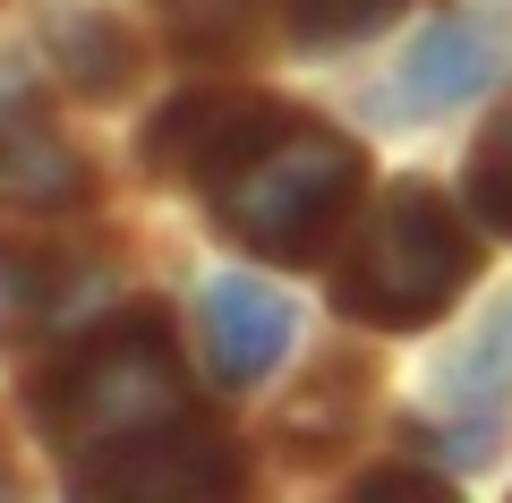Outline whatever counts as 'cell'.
<instances>
[{
    "label": "cell",
    "mask_w": 512,
    "mask_h": 503,
    "mask_svg": "<svg viewBox=\"0 0 512 503\" xmlns=\"http://www.w3.org/2000/svg\"><path fill=\"white\" fill-rule=\"evenodd\" d=\"M35 316H43V273L26 265V256L0 248V342H18Z\"/></svg>",
    "instance_id": "11"
},
{
    "label": "cell",
    "mask_w": 512,
    "mask_h": 503,
    "mask_svg": "<svg viewBox=\"0 0 512 503\" xmlns=\"http://www.w3.org/2000/svg\"><path fill=\"white\" fill-rule=\"evenodd\" d=\"M436 393L461 410V435H444V461H495V444H504V410H512V307L504 316H487V333H478L470 350H453L436 376Z\"/></svg>",
    "instance_id": "6"
},
{
    "label": "cell",
    "mask_w": 512,
    "mask_h": 503,
    "mask_svg": "<svg viewBox=\"0 0 512 503\" xmlns=\"http://www.w3.org/2000/svg\"><path fill=\"white\" fill-rule=\"evenodd\" d=\"M43 444L77 495H231L239 444L197 410L163 316H111L26 384Z\"/></svg>",
    "instance_id": "1"
},
{
    "label": "cell",
    "mask_w": 512,
    "mask_h": 503,
    "mask_svg": "<svg viewBox=\"0 0 512 503\" xmlns=\"http://www.w3.org/2000/svg\"><path fill=\"white\" fill-rule=\"evenodd\" d=\"M402 0H291V35L308 52H342V43H367L376 26H393Z\"/></svg>",
    "instance_id": "10"
},
{
    "label": "cell",
    "mask_w": 512,
    "mask_h": 503,
    "mask_svg": "<svg viewBox=\"0 0 512 503\" xmlns=\"http://www.w3.org/2000/svg\"><path fill=\"white\" fill-rule=\"evenodd\" d=\"M86 188L94 180H86V162H77V145L35 103L0 111V197L9 205H77Z\"/></svg>",
    "instance_id": "7"
},
{
    "label": "cell",
    "mask_w": 512,
    "mask_h": 503,
    "mask_svg": "<svg viewBox=\"0 0 512 503\" xmlns=\"http://www.w3.org/2000/svg\"><path fill=\"white\" fill-rule=\"evenodd\" d=\"M0 486H9V461H0Z\"/></svg>",
    "instance_id": "13"
},
{
    "label": "cell",
    "mask_w": 512,
    "mask_h": 503,
    "mask_svg": "<svg viewBox=\"0 0 512 503\" xmlns=\"http://www.w3.org/2000/svg\"><path fill=\"white\" fill-rule=\"evenodd\" d=\"M52 52H60V69H69V86L94 94V103H111V94L137 86V43H128V26L103 18V9H60Z\"/></svg>",
    "instance_id": "8"
},
{
    "label": "cell",
    "mask_w": 512,
    "mask_h": 503,
    "mask_svg": "<svg viewBox=\"0 0 512 503\" xmlns=\"http://www.w3.org/2000/svg\"><path fill=\"white\" fill-rule=\"evenodd\" d=\"M495 69H504V52H495L487 26L444 18V26H427V35L410 43V60H402V77H393V94H384V111H393V120H444V111H461L478 86H495Z\"/></svg>",
    "instance_id": "5"
},
{
    "label": "cell",
    "mask_w": 512,
    "mask_h": 503,
    "mask_svg": "<svg viewBox=\"0 0 512 503\" xmlns=\"http://www.w3.org/2000/svg\"><path fill=\"white\" fill-rule=\"evenodd\" d=\"M188 188L214 205V231L239 239L248 256H265V265H316L350 231V205L367 188V154L342 128L248 94Z\"/></svg>",
    "instance_id": "2"
},
{
    "label": "cell",
    "mask_w": 512,
    "mask_h": 503,
    "mask_svg": "<svg viewBox=\"0 0 512 503\" xmlns=\"http://www.w3.org/2000/svg\"><path fill=\"white\" fill-rule=\"evenodd\" d=\"M171 18H188V26H205V18H231V9H248V0H163Z\"/></svg>",
    "instance_id": "12"
},
{
    "label": "cell",
    "mask_w": 512,
    "mask_h": 503,
    "mask_svg": "<svg viewBox=\"0 0 512 503\" xmlns=\"http://www.w3.org/2000/svg\"><path fill=\"white\" fill-rule=\"evenodd\" d=\"M470 273H478V239L453 214V197L436 180H393L350 222V248L333 265V307L376 333H419L470 290Z\"/></svg>",
    "instance_id": "3"
},
{
    "label": "cell",
    "mask_w": 512,
    "mask_h": 503,
    "mask_svg": "<svg viewBox=\"0 0 512 503\" xmlns=\"http://www.w3.org/2000/svg\"><path fill=\"white\" fill-rule=\"evenodd\" d=\"M461 197H470V222H487V231L512 239V103L487 120L470 171H461Z\"/></svg>",
    "instance_id": "9"
},
{
    "label": "cell",
    "mask_w": 512,
    "mask_h": 503,
    "mask_svg": "<svg viewBox=\"0 0 512 503\" xmlns=\"http://www.w3.org/2000/svg\"><path fill=\"white\" fill-rule=\"evenodd\" d=\"M299 316L282 290H265L256 273H222L205 282V350H214V376L222 384H265L291 350Z\"/></svg>",
    "instance_id": "4"
}]
</instances>
